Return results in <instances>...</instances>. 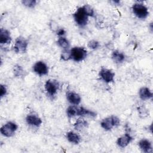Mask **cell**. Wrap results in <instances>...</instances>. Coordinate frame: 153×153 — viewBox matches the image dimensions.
<instances>
[{
  "label": "cell",
  "instance_id": "1",
  "mask_svg": "<svg viewBox=\"0 0 153 153\" xmlns=\"http://www.w3.org/2000/svg\"><path fill=\"white\" fill-rule=\"evenodd\" d=\"M88 15L85 11L84 7H79L74 14V18L75 22L81 27L85 26L88 22Z\"/></svg>",
  "mask_w": 153,
  "mask_h": 153
},
{
  "label": "cell",
  "instance_id": "2",
  "mask_svg": "<svg viewBox=\"0 0 153 153\" xmlns=\"http://www.w3.org/2000/svg\"><path fill=\"white\" fill-rule=\"evenodd\" d=\"M71 59L75 62L83 60L87 56V51L82 47H74L70 51Z\"/></svg>",
  "mask_w": 153,
  "mask_h": 153
},
{
  "label": "cell",
  "instance_id": "3",
  "mask_svg": "<svg viewBox=\"0 0 153 153\" xmlns=\"http://www.w3.org/2000/svg\"><path fill=\"white\" fill-rule=\"evenodd\" d=\"M120 124V120L115 116H111L103 119L100 125L102 128L106 130H110L114 127L117 126Z\"/></svg>",
  "mask_w": 153,
  "mask_h": 153
},
{
  "label": "cell",
  "instance_id": "4",
  "mask_svg": "<svg viewBox=\"0 0 153 153\" xmlns=\"http://www.w3.org/2000/svg\"><path fill=\"white\" fill-rule=\"evenodd\" d=\"M132 10L139 19H145L149 14L148 8L142 4L135 3L132 7Z\"/></svg>",
  "mask_w": 153,
  "mask_h": 153
},
{
  "label": "cell",
  "instance_id": "5",
  "mask_svg": "<svg viewBox=\"0 0 153 153\" xmlns=\"http://www.w3.org/2000/svg\"><path fill=\"white\" fill-rule=\"evenodd\" d=\"M17 129V126L13 122H8L1 128V134L6 137L12 136Z\"/></svg>",
  "mask_w": 153,
  "mask_h": 153
},
{
  "label": "cell",
  "instance_id": "6",
  "mask_svg": "<svg viewBox=\"0 0 153 153\" xmlns=\"http://www.w3.org/2000/svg\"><path fill=\"white\" fill-rule=\"evenodd\" d=\"M27 41L23 37H18L16 40L14 47V51L16 53H25L27 49Z\"/></svg>",
  "mask_w": 153,
  "mask_h": 153
},
{
  "label": "cell",
  "instance_id": "7",
  "mask_svg": "<svg viewBox=\"0 0 153 153\" xmlns=\"http://www.w3.org/2000/svg\"><path fill=\"white\" fill-rule=\"evenodd\" d=\"M99 75L105 82L109 83L114 81L115 74L111 70L103 68L100 71Z\"/></svg>",
  "mask_w": 153,
  "mask_h": 153
},
{
  "label": "cell",
  "instance_id": "8",
  "mask_svg": "<svg viewBox=\"0 0 153 153\" xmlns=\"http://www.w3.org/2000/svg\"><path fill=\"white\" fill-rule=\"evenodd\" d=\"M45 88L47 92L50 96H54L57 93V91L59 88V84L57 82L54 80L49 79L46 81L45 84Z\"/></svg>",
  "mask_w": 153,
  "mask_h": 153
},
{
  "label": "cell",
  "instance_id": "9",
  "mask_svg": "<svg viewBox=\"0 0 153 153\" xmlns=\"http://www.w3.org/2000/svg\"><path fill=\"white\" fill-rule=\"evenodd\" d=\"M33 71L39 75H46L48 73V67L45 63L41 61L37 62L33 67Z\"/></svg>",
  "mask_w": 153,
  "mask_h": 153
},
{
  "label": "cell",
  "instance_id": "10",
  "mask_svg": "<svg viewBox=\"0 0 153 153\" xmlns=\"http://www.w3.org/2000/svg\"><path fill=\"white\" fill-rule=\"evenodd\" d=\"M26 122L28 124L35 127H39L42 123L41 119L35 115H29L26 118Z\"/></svg>",
  "mask_w": 153,
  "mask_h": 153
},
{
  "label": "cell",
  "instance_id": "11",
  "mask_svg": "<svg viewBox=\"0 0 153 153\" xmlns=\"http://www.w3.org/2000/svg\"><path fill=\"white\" fill-rule=\"evenodd\" d=\"M131 140H132L131 136L129 134L126 133L123 136L119 137L117 142V145L119 146L121 148H124L129 144V143L131 142Z\"/></svg>",
  "mask_w": 153,
  "mask_h": 153
},
{
  "label": "cell",
  "instance_id": "12",
  "mask_svg": "<svg viewBox=\"0 0 153 153\" xmlns=\"http://www.w3.org/2000/svg\"><path fill=\"white\" fill-rule=\"evenodd\" d=\"M139 146L144 152H152V148L151 142L147 139H142L139 142Z\"/></svg>",
  "mask_w": 153,
  "mask_h": 153
},
{
  "label": "cell",
  "instance_id": "13",
  "mask_svg": "<svg viewBox=\"0 0 153 153\" xmlns=\"http://www.w3.org/2000/svg\"><path fill=\"white\" fill-rule=\"evenodd\" d=\"M11 41V36L10 32L4 29H1L0 30V43L1 44H8Z\"/></svg>",
  "mask_w": 153,
  "mask_h": 153
},
{
  "label": "cell",
  "instance_id": "14",
  "mask_svg": "<svg viewBox=\"0 0 153 153\" xmlns=\"http://www.w3.org/2000/svg\"><path fill=\"white\" fill-rule=\"evenodd\" d=\"M67 99L71 104L77 105L81 102V97L77 93L74 92H69L67 94Z\"/></svg>",
  "mask_w": 153,
  "mask_h": 153
},
{
  "label": "cell",
  "instance_id": "15",
  "mask_svg": "<svg viewBox=\"0 0 153 153\" xmlns=\"http://www.w3.org/2000/svg\"><path fill=\"white\" fill-rule=\"evenodd\" d=\"M140 98L143 100H148L151 99L152 97V93L151 90L147 87H142L139 91Z\"/></svg>",
  "mask_w": 153,
  "mask_h": 153
},
{
  "label": "cell",
  "instance_id": "16",
  "mask_svg": "<svg viewBox=\"0 0 153 153\" xmlns=\"http://www.w3.org/2000/svg\"><path fill=\"white\" fill-rule=\"evenodd\" d=\"M66 138L70 142L74 144H78L81 141L80 137L73 131L68 132L66 133Z\"/></svg>",
  "mask_w": 153,
  "mask_h": 153
},
{
  "label": "cell",
  "instance_id": "17",
  "mask_svg": "<svg viewBox=\"0 0 153 153\" xmlns=\"http://www.w3.org/2000/svg\"><path fill=\"white\" fill-rule=\"evenodd\" d=\"M87 126L88 123L85 120L82 118H78L74 124V128L77 130H81L84 128L87 127Z\"/></svg>",
  "mask_w": 153,
  "mask_h": 153
},
{
  "label": "cell",
  "instance_id": "18",
  "mask_svg": "<svg viewBox=\"0 0 153 153\" xmlns=\"http://www.w3.org/2000/svg\"><path fill=\"white\" fill-rule=\"evenodd\" d=\"M125 56L123 53L118 51H114L112 54V59L113 60L117 63H121L123 62L124 60Z\"/></svg>",
  "mask_w": 153,
  "mask_h": 153
},
{
  "label": "cell",
  "instance_id": "19",
  "mask_svg": "<svg viewBox=\"0 0 153 153\" xmlns=\"http://www.w3.org/2000/svg\"><path fill=\"white\" fill-rule=\"evenodd\" d=\"M57 44L61 47L63 48L65 50H68L70 46L69 42L68 40L64 37H60L57 41Z\"/></svg>",
  "mask_w": 153,
  "mask_h": 153
},
{
  "label": "cell",
  "instance_id": "20",
  "mask_svg": "<svg viewBox=\"0 0 153 153\" xmlns=\"http://www.w3.org/2000/svg\"><path fill=\"white\" fill-rule=\"evenodd\" d=\"M67 115L69 117H73L76 116V106H71L68 107L66 110Z\"/></svg>",
  "mask_w": 153,
  "mask_h": 153
},
{
  "label": "cell",
  "instance_id": "21",
  "mask_svg": "<svg viewBox=\"0 0 153 153\" xmlns=\"http://www.w3.org/2000/svg\"><path fill=\"white\" fill-rule=\"evenodd\" d=\"M36 2L35 0H25L22 1V4L24 5L29 8L34 7L36 5Z\"/></svg>",
  "mask_w": 153,
  "mask_h": 153
},
{
  "label": "cell",
  "instance_id": "22",
  "mask_svg": "<svg viewBox=\"0 0 153 153\" xmlns=\"http://www.w3.org/2000/svg\"><path fill=\"white\" fill-rule=\"evenodd\" d=\"M99 45H100L99 42L95 40H91L88 43V47L91 49H97L99 47Z\"/></svg>",
  "mask_w": 153,
  "mask_h": 153
},
{
  "label": "cell",
  "instance_id": "23",
  "mask_svg": "<svg viewBox=\"0 0 153 153\" xmlns=\"http://www.w3.org/2000/svg\"><path fill=\"white\" fill-rule=\"evenodd\" d=\"M14 73L16 76H21L23 73V70L20 66H16L14 68Z\"/></svg>",
  "mask_w": 153,
  "mask_h": 153
},
{
  "label": "cell",
  "instance_id": "24",
  "mask_svg": "<svg viewBox=\"0 0 153 153\" xmlns=\"http://www.w3.org/2000/svg\"><path fill=\"white\" fill-rule=\"evenodd\" d=\"M61 57L64 60H68L71 59V53L70 51L68 50H65L61 55Z\"/></svg>",
  "mask_w": 153,
  "mask_h": 153
},
{
  "label": "cell",
  "instance_id": "25",
  "mask_svg": "<svg viewBox=\"0 0 153 153\" xmlns=\"http://www.w3.org/2000/svg\"><path fill=\"white\" fill-rule=\"evenodd\" d=\"M7 93V89L5 88V87L3 85H1V90H0V94H1V96L2 97L4 96Z\"/></svg>",
  "mask_w": 153,
  "mask_h": 153
},
{
  "label": "cell",
  "instance_id": "26",
  "mask_svg": "<svg viewBox=\"0 0 153 153\" xmlns=\"http://www.w3.org/2000/svg\"><path fill=\"white\" fill-rule=\"evenodd\" d=\"M65 33V30L63 29H59V30H58L57 34L59 36H62V35H63Z\"/></svg>",
  "mask_w": 153,
  "mask_h": 153
}]
</instances>
